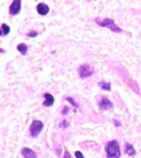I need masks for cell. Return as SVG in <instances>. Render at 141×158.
Listing matches in <instances>:
<instances>
[{
    "label": "cell",
    "mask_w": 141,
    "mask_h": 158,
    "mask_svg": "<svg viewBox=\"0 0 141 158\" xmlns=\"http://www.w3.org/2000/svg\"><path fill=\"white\" fill-rule=\"evenodd\" d=\"M105 149H106V153H107V156L109 158H118L121 155L120 147H119V144H118L117 140H110L106 145Z\"/></svg>",
    "instance_id": "cell-1"
},
{
    "label": "cell",
    "mask_w": 141,
    "mask_h": 158,
    "mask_svg": "<svg viewBox=\"0 0 141 158\" xmlns=\"http://www.w3.org/2000/svg\"><path fill=\"white\" fill-rule=\"evenodd\" d=\"M97 24H99L100 27H104V28H108L111 31L115 32H121V29L117 24L115 23V21L112 19H96Z\"/></svg>",
    "instance_id": "cell-2"
},
{
    "label": "cell",
    "mask_w": 141,
    "mask_h": 158,
    "mask_svg": "<svg viewBox=\"0 0 141 158\" xmlns=\"http://www.w3.org/2000/svg\"><path fill=\"white\" fill-rule=\"evenodd\" d=\"M43 129V123L41 121H33L30 125V136L37 137Z\"/></svg>",
    "instance_id": "cell-3"
},
{
    "label": "cell",
    "mask_w": 141,
    "mask_h": 158,
    "mask_svg": "<svg viewBox=\"0 0 141 158\" xmlns=\"http://www.w3.org/2000/svg\"><path fill=\"white\" fill-rule=\"evenodd\" d=\"M21 7H22V1L21 0H12V2L9 6V15L11 17L18 16L21 11Z\"/></svg>",
    "instance_id": "cell-4"
},
{
    "label": "cell",
    "mask_w": 141,
    "mask_h": 158,
    "mask_svg": "<svg viewBox=\"0 0 141 158\" xmlns=\"http://www.w3.org/2000/svg\"><path fill=\"white\" fill-rule=\"evenodd\" d=\"M94 73V69L88 64H83L79 68V74L82 79H86Z\"/></svg>",
    "instance_id": "cell-5"
},
{
    "label": "cell",
    "mask_w": 141,
    "mask_h": 158,
    "mask_svg": "<svg viewBox=\"0 0 141 158\" xmlns=\"http://www.w3.org/2000/svg\"><path fill=\"white\" fill-rule=\"evenodd\" d=\"M98 106H99L100 110L105 111V110H109V108H111L112 106H114V104H112L111 101L108 100L107 98H102V100L98 102Z\"/></svg>",
    "instance_id": "cell-6"
},
{
    "label": "cell",
    "mask_w": 141,
    "mask_h": 158,
    "mask_svg": "<svg viewBox=\"0 0 141 158\" xmlns=\"http://www.w3.org/2000/svg\"><path fill=\"white\" fill-rule=\"evenodd\" d=\"M37 11L40 16H46L47 13H49V11H50V8H49V6L41 2L37 6Z\"/></svg>",
    "instance_id": "cell-7"
},
{
    "label": "cell",
    "mask_w": 141,
    "mask_h": 158,
    "mask_svg": "<svg viewBox=\"0 0 141 158\" xmlns=\"http://www.w3.org/2000/svg\"><path fill=\"white\" fill-rule=\"evenodd\" d=\"M54 104V98L50 93H45L44 94V102H43V106H52Z\"/></svg>",
    "instance_id": "cell-8"
},
{
    "label": "cell",
    "mask_w": 141,
    "mask_h": 158,
    "mask_svg": "<svg viewBox=\"0 0 141 158\" xmlns=\"http://www.w3.org/2000/svg\"><path fill=\"white\" fill-rule=\"evenodd\" d=\"M10 33V27L7 23H2L0 26V37H6Z\"/></svg>",
    "instance_id": "cell-9"
},
{
    "label": "cell",
    "mask_w": 141,
    "mask_h": 158,
    "mask_svg": "<svg viewBox=\"0 0 141 158\" xmlns=\"http://www.w3.org/2000/svg\"><path fill=\"white\" fill-rule=\"evenodd\" d=\"M21 153H22V156H24V157H37V154L34 153L32 149H30V148H23V149L21 150Z\"/></svg>",
    "instance_id": "cell-10"
},
{
    "label": "cell",
    "mask_w": 141,
    "mask_h": 158,
    "mask_svg": "<svg viewBox=\"0 0 141 158\" xmlns=\"http://www.w3.org/2000/svg\"><path fill=\"white\" fill-rule=\"evenodd\" d=\"M17 49H18V51L22 54V56H26V52H28V47H26V43H20V44H18Z\"/></svg>",
    "instance_id": "cell-11"
},
{
    "label": "cell",
    "mask_w": 141,
    "mask_h": 158,
    "mask_svg": "<svg viewBox=\"0 0 141 158\" xmlns=\"http://www.w3.org/2000/svg\"><path fill=\"white\" fill-rule=\"evenodd\" d=\"M126 153H127V155H129V156H133L135 154H136V150H135V148L132 147V145H130V144H126Z\"/></svg>",
    "instance_id": "cell-12"
},
{
    "label": "cell",
    "mask_w": 141,
    "mask_h": 158,
    "mask_svg": "<svg viewBox=\"0 0 141 158\" xmlns=\"http://www.w3.org/2000/svg\"><path fill=\"white\" fill-rule=\"evenodd\" d=\"M99 86L102 87L104 91H110V90H111V85H110V83H108V82L102 81L99 83Z\"/></svg>",
    "instance_id": "cell-13"
},
{
    "label": "cell",
    "mask_w": 141,
    "mask_h": 158,
    "mask_svg": "<svg viewBox=\"0 0 141 158\" xmlns=\"http://www.w3.org/2000/svg\"><path fill=\"white\" fill-rule=\"evenodd\" d=\"M66 100H67L68 102H70V104H72V105H73L75 108H79V105H77V103H76L75 101H74L73 98H66Z\"/></svg>",
    "instance_id": "cell-14"
},
{
    "label": "cell",
    "mask_w": 141,
    "mask_h": 158,
    "mask_svg": "<svg viewBox=\"0 0 141 158\" xmlns=\"http://www.w3.org/2000/svg\"><path fill=\"white\" fill-rule=\"evenodd\" d=\"M26 35H28V37H31V38H35L38 35V32L37 31H30Z\"/></svg>",
    "instance_id": "cell-15"
},
{
    "label": "cell",
    "mask_w": 141,
    "mask_h": 158,
    "mask_svg": "<svg viewBox=\"0 0 141 158\" xmlns=\"http://www.w3.org/2000/svg\"><path fill=\"white\" fill-rule=\"evenodd\" d=\"M60 126H61V127H63V128H65V127H67V126H68V122L63 121L62 123L60 124Z\"/></svg>",
    "instance_id": "cell-16"
},
{
    "label": "cell",
    "mask_w": 141,
    "mask_h": 158,
    "mask_svg": "<svg viewBox=\"0 0 141 158\" xmlns=\"http://www.w3.org/2000/svg\"><path fill=\"white\" fill-rule=\"evenodd\" d=\"M70 111V108L67 107V106H65V107H64V110H63V112H62V114L63 115H65V114H67V112Z\"/></svg>",
    "instance_id": "cell-17"
},
{
    "label": "cell",
    "mask_w": 141,
    "mask_h": 158,
    "mask_svg": "<svg viewBox=\"0 0 141 158\" xmlns=\"http://www.w3.org/2000/svg\"><path fill=\"white\" fill-rule=\"evenodd\" d=\"M75 156H76V157H79V158H83V157H84L83 154H82L81 152H76V153H75Z\"/></svg>",
    "instance_id": "cell-18"
},
{
    "label": "cell",
    "mask_w": 141,
    "mask_h": 158,
    "mask_svg": "<svg viewBox=\"0 0 141 158\" xmlns=\"http://www.w3.org/2000/svg\"><path fill=\"white\" fill-rule=\"evenodd\" d=\"M114 124H115V125H117V127H119V126H120V123H119V122H118V121H116V119H115V121H114Z\"/></svg>",
    "instance_id": "cell-19"
},
{
    "label": "cell",
    "mask_w": 141,
    "mask_h": 158,
    "mask_svg": "<svg viewBox=\"0 0 141 158\" xmlns=\"http://www.w3.org/2000/svg\"><path fill=\"white\" fill-rule=\"evenodd\" d=\"M64 156H65L66 158H70V154H68V152H67V150H66V152H65V155H64Z\"/></svg>",
    "instance_id": "cell-20"
}]
</instances>
